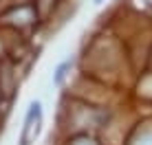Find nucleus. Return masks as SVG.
I'll list each match as a JSON object with an SVG mask.
<instances>
[{"mask_svg":"<svg viewBox=\"0 0 152 145\" xmlns=\"http://www.w3.org/2000/svg\"><path fill=\"white\" fill-rule=\"evenodd\" d=\"M22 77H24V64L20 59L11 57V55H4L0 57V97L4 103L15 101L22 86Z\"/></svg>","mask_w":152,"mask_h":145,"instance_id":"f257e3e1","label":"nucleus"},{"mask_svg":"<svg viewBox=\"0 0 152 145\" xmlns=\"http://www.w3.org/2000/svg\"><path fill=\"white\" fill-rule=\"evenodd\" d=\"M42 123H44L42 101L40 99L29 101V108H27V112H24V119H22V128H20L18 145H33L38 141L40 132H42Z\"/></svg>","mask_w":152,"mask_h":145,"instance_id":"f03ea898","label":"nucleus"},{"mask_svg":"<svg viewBox=\"0 0 152 145\" xmlns=\"http://www.w3.org/2000/svg\"><path fill=\"white\" fill-rule=\"evenodd\" d=\"M124 145H152V121L137 123V125L128 132Z\"/></svg>","mask_w":152,"mask_h":145,"instance_id":"7ed1b4c3","label":"nucleus"},{"mask_svg":"<svg viewBox=\"0 0 152 145\" xmlns=\"http://www.w3.org/2000/svg\"><path fill=\"white\" fill-rule=\"evenodd\" d=\"M73 68H75V59L73 57L62 59L60 64L55 66V70H53V86L55 88H66L69 86V81L73 77Z\"/></svg>","mask_w":152,"mask_h":145,"instance_id":"20e7f679","label":"nucleus"},{"mask_svg":"<svg viewBox=\"0 0 152 145\" xmlns=\"http://www.w3.org/2000/svg\"><path fill=\"white\" fill-rule=\"evenodd\" d=\"M60 145H102L97 134H69L62 136Z\"/></svg>","mask_w":152,"mask_h":145,"instance_id":"39448f33","label":"nucleus"},{"mask_svg":"<svg viewBox=\"0 0 152 145\" xmlns=\"http://www.w3.org/2000/svg\"><path fill=\"white\" fill-rule=\"evenodd\" d=\"M7 112H9V103H4L2 97H0V125H2V121H4V117H7Z\"/></svg>","mask_w":152,"mask_h":145,"instance_id":"423d86ee","label":"nucleus"},{"mask_svg":"<svg viewBox=\"0 0 152 145\" xmlns=\"http://www.w3.org/2000/svg\"><path fill=\"white\" fill-rule=\"evenodd\" d=\"M93 2H95V4H102V2H104V0H93Z\"/></svg>","mask_w":152,"mask_h":145,"instance_id":"0eeeda50","label":"nucleus"},{"mask_svg":"<svg viewBox=\"0 0 152 145\" xmlns=\"http://www.w3.org/2000/svg\"><path fill=\"white\" fill-rule=\"evenodd\" d=\"M150 55H152V51H150Z\"/></svg>","mask_w":152,"mask_h":145,"instance_id":"6e6552de","label":"nucleus"}]
</instances>
